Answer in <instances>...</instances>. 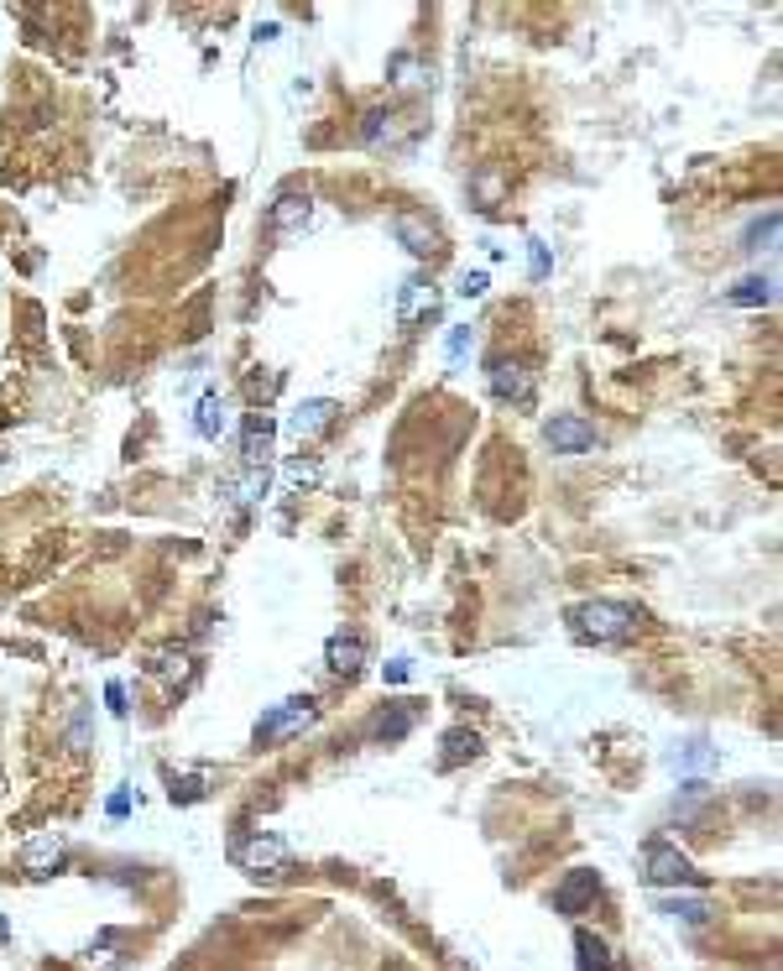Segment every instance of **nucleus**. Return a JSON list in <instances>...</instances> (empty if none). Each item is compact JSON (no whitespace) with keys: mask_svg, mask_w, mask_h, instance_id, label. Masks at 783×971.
<instances>
[{"mask_svg":"<svg viewBox=\"0 0 783 971\" xmlns=\"http://www.w3.org/2000/svg\"><path fill=\"white\" fill-rule=\"evenodd\" d=\"M418 136H424V115H413V110H371L360 121V142L371 152H387V157L413 152Z\"/></svg>","mask_w":783,"mask_h":971,"instance_id":"2","label":"nucleus"},{"mask_svg":"<svg viewBox=\"0 0 783 971\" xmlns=\"http://www.w3.org/2000/svg\"><path fill=\"white\" fill-rule=\"evenodd\" d=\"M413 721H418V700H397V705H387L377 721V737L381 741H403L413 731Z\"/></svg>","mask_w":783,"mask_h":971,"instance_id":"16","label":"nucleus"},{"mask_svg":"<svg viewBox=\"0 0 783 971\" xmlns=\"http://www.w3.org/2000/svg\"><path fill=\"white\" fill-rule=\"evenodd\" d=\"M84 726H89V711L79 705V716H73V747H84Z\"/></svg>","mask_w":783,"mask_h":971,"instance_id":"32","label":"nucleus"},{"mask_svg":"<svg viewBox=\"0 0 783 971\" xmlns=\"http://www.w3.org/2000/svg\"><path fill=\"white\" fill-rule=\"evenodd\" d=\"M392 235H397L413 256H439L445 251V235H439V225H434L424 210H397L392 214Z\"/></svg>","mask_w":783,"mask_h":971,"instance_id":"7","label":"nucleus"},{"mask_svg":"<svg viewBox=\"0 0 783 971\" xmlns=\"http://www.w3.org/2000/svg\"><path fill=\"white\" fill-rule=\"evenodd\" d=\"M710 762H716V747H705V741H684V747L669 752V768H679V773L684 768H710Z\"/></svg>","mask_w":783,"mask_h":971,"instance_id":"22","label":"nucleus"},{"mask_svg":"<svg viewBox=\"0 0 783 971\" xmlns=\"http://www.w3.org/2000/svg\"><path fill=\"white\" fill-rule=\"evenodd\" d=\"M324 658H329V669L335 674H360L366 669V658H371V648H366V637L360 633H335L329 637V648H324Z\"/></svg>","mask_w":783,"mask_h":971,"instance_id":"12","label":"nucleus"},{"mask_svg":"<svg viewBox=\"0 0 783 971\" xmlns=\"http://www.w3.org/2000/svg\"><path fill=\"white\" fill-rule=\"evenodd\" d=\"M778 240V214H768V220H758L752 230H747V251H762V246H773Z\"/></svg>","mask_w":783,"mask_h":971,"instance_id":"25","label":"nucleus"},{"mask_svg":"<svg viewBox=\"0 0 783 971\" xmlns=\"http://www.w3.org/2000/svg\"><path fill=\"white\" fill-rule=\"evenodd\" d=\"M418 309H434V288H428L424 277H407L403 298H397V319H403V324H413V319H418Z\"/></svg>","mask_w":783,"mask_h":971,"instance_id":"19","label":"nucleus"},{"mask_svg":"<svg viewBox=\"0 0 783 971\" xmlns=\"http://www.w3.org/2000/svg\"><path fill=\"white\" fill-rule=\"evenodd\" d=\"M543 439H549L553 455H585V449H595V423H585L580 413H553L549 423H543Z\"/></svg>","mask_w":783,"mask_h":971,"instance_id":"8","label":"nucleus"},{"mask_svg":"<svg viewBox=\"0 0 783 971\" xmlns=\"http://www.w3.org/2000/svg\"><path fill=\"white\" fill-rule=\"evenodd\" d=\"M225 413H230V407H225V397H220V392H204V397H199V407H193V434H199V439H220V434H225Z\"/></svg>","mask_w":783,"mask_h":971,"instance_id":"15","label":"nucleus"},{"mask_svg":"<svg viewBox=\"0 0 783 971\" xmlns=\"http://www.w3.org/2000/svg\"><path fill=\"white\" fill-rule=\"evenodd\" d=\"M574 966L580 971H616L612 946H606L595 929H574Z\"/></svg>","mask_w":783,"mask_h":971,"instance_id":"14","label":"nucleus"},{"mask_svg":"<svg viewBox=\"0 0 783 971\" xmlns=\"http://www.w3.org/2000/svg\"><path fill=\"white\" fill-rule=\"evenodd\" d=\"M5 935H11V929H5V919H0V940H5Z\"/></svg>","mask_w":783,"mask_h":971,"instance_id":"33","label":"nucleus"},{"mask_svg":"<svg viewBox=\"0 0 783 971\" xmlns=\"http://www.w3.org/2000/svg\"><path fill=\"white\" fill-rule=\"evenodd\" d=\"M470 345H475V335H470L465 324H455V329H449V345H445V350H449V366H460Z\"/></svg>","mask_w":783,"mask_h":971,"instance_id":"26","label":"nucleus"},{"mask_svg":"<svg viewBox=\"0 0 783 971\" xmlns=\"http://www.w3.org/2000/svg\"><path fill=\"white\" fill-rule=\"evenodd\" d=\"M595 893H601V878H595L591 867H574L570 878L553 888V908H559V914H585Z\"/></svg>","mask_w":783,"mask_h":971,"instance_id":"10","label":"nucleus"},{"mask_svg":"<svg viewBox=\"0 0 783 971\" xmlns=\"http://www.w3.org/2000/svg\"><path fill=\"white\" fill-rule=\"evenodd\" d=\"M64 841H37V846H26V872H32V878H47V872H53V867H64Z\"/></svg>","mask_w":783,"mask_h":971,"instance_id":"21","label":"nucleus"},{"mask_svg":"<svg viewBox=\"0 0 783 971\" xmlns=\"http://www.w3.org/2000/svg\"><path fill=\"white\" fill-rule=\"evenodd\" d=\"M0 460H5V455H0Z\"/></svg>","mask_w":783,"mask_h":971,"instance_id":"34","label":"nucleus"},{"mask_svg":"<svg viewBox=\"0 0 783 971\" xmlns=\"http://www.w3.org/2000/svg\"><path fill=\"white\" fill-rule=\"evenodd\" d=\"M277 449V423L267 413H251L246 418V434H240V455H246V470H267Z\"/></svg>","mask_w":783,"mask_h":971,"instance_id":"9","label":"nucleus"},{"mask_svg":"<svg viewBox=\"0 0 783 971\" xmlns=\"http://www.w3.org/2000/svg\"><path fill=\"white\" fill-rule=\"evenodd\" d=\"M570 627H574V637L612 648V642H632L637 627H642V612L627 606V601H585V606L570 612Z\"/></svg>","mask_w":783,"mask_h":971,"instance_id":"1","label":"nucleus"},{"mask_svg":"<svg viewBox=\"0 0 783 971\" xmlns=\"http://www.w3.org/2000/svg\"><path fill=\"white\" fill-rule=\"evenodd\" d=\"M392 74H397L392 84H418V64H413V53H397V58H392Z\"/></svg>","mask_w":783,"mask_h":971,"instance_id":"28","label":"nucleus"},{"mask_svg":"<svg viewBox=\"0 0 783 971\" xmlns=\"http://www.w3.org/2000/svg\"><path fill=\"white\" fill-rule=\"evenodd\" d=\"M475 752H481V737H475V731H465V726H455V731H445L439 768H460V762H470Z\"/></svg>","mask_w":783,"mask_h":971,"instance_id":"17","label":"nucleus"},{"mask_svg":"<svg viewBox=\"0 0 783 971\" xmlns=\"http://www.w3.org/2000/svg\"><path fill=\"white\" fill-rule=\"evenodd\" d=\"M486 381H491V397L496 402H512V407H528L533 402V371L523 366V360L496 356L486 366Z\"/></svg>","mask_w":783,"mask_h":971,"instance_id":"6","label":"nucleus"},{"mask_svg":"<svg viewBox=\"0 0 783 971\" xmlns=\"http://www.w3.org/2000/svg\"><path fill=\"white\" fill-rule=\"evenodd\" d=\"M152 674H157V679H183V674H189V653H183V648H162V653H152Z\"/></svg>","mask_w":783,"mask_h":971,"instance_id":"23","label":"nucleus"},{"mask_svg":"<svg viewBox=\"0 0 783 971\" xmlns=\"http://www.w3.org/2000/svg\"><path fill=\"white\" fill-rule=\"evenodd\" d=\"M460 293L481 298V293H486V272H465V277H460Z\"/></svg>","mask_w":783,"mask_h":971,"instance_id":"30","label":"nucleus"},{"mask_svg":"<svg viewBox=\"0 0 783 971\" xmlns=\"http://www.w3.org/2000/svg\"><path fill=\"white\" fill-rule=\"evenodd\" d=\"M235 867L240 872H251V878H267V883H277V878H288L293 872V846L282 841V836H251V841H240L235 846Z\"/></svg>","mask_w":783,"mask_h":971,"instance_id":"3","label":"nucleus"},{"mask_svg":"<svg viewBox=\"0 0 783 971\" xmlns=\"http://www.w3.org/2000/svg\"><path fill=\"white\" fill-rule=\"evenodd\" d=\"M272 491V481H267V470H246V476H235V481H225V496L230 502H240V507H256L261 496Z\"/></svg>","mask_w":783,"mask_h":971,"instance_id":"18","label":"nucleus"},{"mask_svg":"<svg viewBox=\"0 0 783 971\" xmlns=\"http://www.w3.org/2000/svg\"><path fill=\"white\" fill-rule=\"evenodd\" d=\"M642 878L653 888H700L705 883V872H695V862L669 841H648V851H642Z\"/></svg>","mask_w":783,"mask_h":971,"instance_id":"5","label":"nucleus"},{"mask_svg":"<svg viewBox=\"0 0 783 971\" xmlns=\"http://www.w3.org/2000/svg\"><path fill=\"white\" fill-rule=\"evenodd\" d=\"M308 214H314V199H308L303 189L277 193V204H272V230H277V235H298L303 225H308Z\"/></svg>","mask_w":783,"mask_h":971,"instance_id":"13","label":"nucleus"},{"mask_svg":"<svg viewBox=\"0 0 783 971\" xmlns=\"http://www.w3.org/2000/svg\"><path fill=\"white\" fill-rule=\"evenodd\" d=\"M731 303H741V309H758V303H773V277H762V272H752V277H741L737 288H731Z\"/></svg>","mask_w":783,"mask_h":971,"instance_id":"20","label":"nucleus"},{"mask_svg":"<svg viewBox=\"0 0 783 971\" xmlns=\"http://www.w3.org/2000/svg\"><path fill=\"white\" fill-rule=\"evenodd\" d=\"M381 674H387V684H403V679L413 674V669H407V658H392V663H387Z\"/></svg>","mask_w":783,"mask_h":971,"instance_id":"31","label":"nucleus"},{"mask_svg":"<svg viewBox=\"0 0 783 971\" xmlns=\"http://www.w3.org/2000/svg\"><path fill=\"white\" fill-rule=\"evenodd\" d=\"M663 914H669V919H684V925H705V919H710V908L700 904V898H663Z\"/></svg>","mask_w":783,"mask_h":971,"instance_id":"24","label":"nucleus"},{"mask_svg":"<svg viewBox=\"0 0 783 971\" xmlns=\"http://www.w3.org/2000/svg\"><path fill=\"white\" fill-rule=\"evenodd\" d=\"M335 413H339L335 397H308V402H303V407L293 413V418H288V434H293L298 444H303V439H318V434L335 423Z\"/></svg>","mask_w":783,"mask_h":971,"instance_id":"11","label":"nucleus"},{"mask_svg":"<svg viewBox=\"0 0 783 971\" xmlns=\"http://www.w3.org/2000/svg\"><path fill=\"white\" fill-rule=\"evenodd\" d=\"M549 267H553L549 246H543V240H528V272L533 277H549Z\"/></svg>","mask_w":783,"mask_h":971,"instance_id":"27","label":"nucleus"},{"mask_svg":"<svg viewBox=\"0 0 783 971\" xmlns=\"http://www.w3.org/2000/svg\"><path fill=\"white\" fill-rule=\"evenodd\" d=\"M314 721H318V711H314V700H308V695L282 700V705H272L267 716L256 721V747H277V741H293V737H303V731H308Z\"/></svg>","mask_w":783,"mask_h":971,"instance_id":"4","label":"nucleus"},{"mask_svg":"<svg viewBox=\"0 0 783 971\" xmlns=\"http://www.w3.org/2000/svg\"><path fill=\"white\" fill-rule=\"evenodd\" d=\"M105 700H110V716H126V684H121V679L105 684Z\"/></svg>","mask_w":783,"mask_h":971,"instance_id":"29","label":"nucleus"}]
</instances>
